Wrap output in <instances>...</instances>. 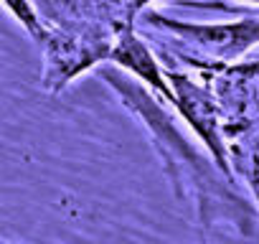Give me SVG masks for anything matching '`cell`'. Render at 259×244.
<instances>
[{"label":"cell","instance_id":"2","mask_svg":"<svg viewBox=\"0 0 259 244\" xmlns=\"http://www.w3.org/2000/svg\"><path fill=\"white\" fill-rule=\"evenodd\" d=\"M145 23L165 36H173L178 44L173 54L198 69L236 64L254 46H259V16H244L224 23H186L158 11H148Z\"/></svg>","mask_w":259,"mask_h":244},{"label":"cell","instance_id":"1","mask_svg":"<svg viewBox=\"0 0 259 244\" xmlns=\"http://www.w3.org/2000/svg\"><path fill=\"white\" fill-rule=\"evenodd\" d=\"M104 79L119 94L122 104L130 112H135L140 122L148 128L153 145L158 148L160 160L170 176V183L178 188L181 198L196 204L198 216L206 226H213L219 216L234 224L249 221V209L244 206V201L236 193H231L226 186H221V181L206 166V160H201L193 145L176 130L173 119L165 114L160 102H155L138 79L119 76L117 71H104Z\"/></svg>","mask_w":259,"mask_h":244},{"label":"cell","instance_id":"8","mask_svg":"<svg viewBox=\"0 0 259 244\" xmlns=\"http://www.w3.org/2000/svg\"><path fill=\"white\" fill-rule=\"evenodd\" d=\"M0 244H16V241H8V239H0Z\"/></svg>","mask_w":259,"mask_h":244},{"label":"cell","instance_id":"7","mask_svg":"<svg viewBox=\"0 0 259 244\" xmlns=\"http://www.w3.org/2000/svg\"><path fill=\"white\" fill-rule=\"evenodd\" d=\"M153 3H158V0H127V6H130V11H133V16H138L140 11H145Z\"/></svg>","mask_w":259,"mask_h":244},{"label":"cell","instance_id":"5","mask_svg":"<svg viewBox=\"0 0 259 244\" xmlns=\"http://www.w3.org/2000/svg\"><path fill=\"white\" fill-rule=\"evenodd\" d=\"M107 61L122 66L127 71V76L138 79L153 94H158L160 99L173 104V89L168 84L165 69L158 64V56L150 51V46L140 38V33L135 31V23H124L114 31Z\"/></svg>","mask_w":259,"mask_h":244},{"label":"cell","instance_id":"9","mask_svg":"<svg viewBox=\"0 0 259 244\" xmlns=\"http://www.w3.org/2000/svg\"><path fill=\"white\" fill-rule=\"evenodd\" d=\"M244 3H254V6H259V0H244Z\"/></svg>","mask_w":259,"mask_h":244},{"label":"cell","instance_id":"6","mask_svg":"<svg viewBox=\"0 0 259 244\" xmlns=\"http://www.w3.org/2000/svg\"><path fill=\"white\" fill-rule=\"evenodd\" d=\"M0 6H3V8L21 23V28H23L38 46L46 44V38H49V26H46V21L41 18V13H38V8H36L33 0H0Z\"/></svg>","mask_w":259,"mask_h":244},{"label":"cell","instance_id":"3","mask_svg":"<svg viewBox=\"0 0 259 244\" xmlns=\"http://www.w3.org/2000/svg\"><path fill=\"white\" fill-rule=\"evenodd\" d=\"M165 76L173 89V107L186 119V125L196 133V138L203 143V148L211 155V163L229 181H234V173L229 166L226 135H224V119H221V109L211 87L176 69H165Z\"/></svg>","mask_w":259,"mask_h":244},{"label":"cell","instance_id":"4","mask_svg":"<svg viewBox=\"0 0 259 244\" xmlns=\"http://www.w3.org/2000/svg\"><path fill=\"white\" fill-rule=\"evenodd\" d=\"M201 71L206 74L203 82L211 87L219 102L224 135L244 125H251V122H259V59L208 66Z\"/></svg>","mask_w":259,"mask_h":244}]
</instances>
